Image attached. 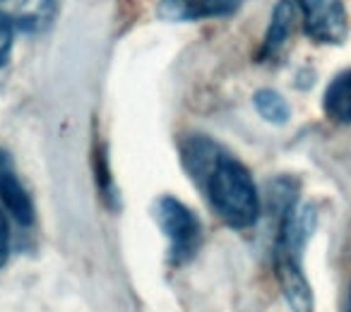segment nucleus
Listing matches in <instances>:
<instances>
[{
	"instance_id": "f257e3e1",
	"label": "nucleus",
	"mask_w": 351,
	"mask_h": 312,
	"mask_svg": "<svg viewBox=\"0 0 351 312\" xmlns=\"http://www.w3.org/2000/svg\"><path fill=\"white\" fill-rule=\"evenodd\" d=\"M212 209L231 229H250L260 216V195L253 176L241 161L221 154L205 185Z\"/></svg>"
},
{
	"instance_id": "f03ea898",
	"label": "nucleus",
	"mask_w": 351,
	"mask_h": 312,
	"mask_svg": "<svg viewBox=\"0 0 351 312\" xmlns=\"http://www.w3.org/2000/svg\"><path fill=\"white\" fill-rule=\"evenodd\" d=\"M154 219L161 233L171 243V262L183 264L197 252L200 243V221L176 197H161L154 205Z\"/></svg>"
},
{
	"instance_id": "7ed1b4c3",
	"label": "nucleus",
	"mask_w": 351,
	"mask_h": 312,
	"mask_svg": "<svg viewBox=\"0 0 351 312\" xmlns=\"http://www.w3.org/2000/svg\"><path fill=\"white\" fill-rule=\"evenodd\" d=\"M303 15L306 34L317 44H341L349 31V20L341 0H293Z\"/></svg>"
},
{
	"instance_id": "20e7f679",
	"label": "nucleus",
	"mask_w": 351,
	"mask_h": 312,
	"mask_svg": "<svg viewBox=\"0 0 351 312\" xmlns=\"http://www.w3.org/2000/svg\"><path fill=\"white\" fill-rule=\"evenodd\" d=\"M274 272L282 288V296L291 312H313V288L301 272V259L282 250H274Z\"/></svg>"
},
{
	"instance_id": "39448f33",
	"label": "nucleus",
	"mask_w": 351,
	"mask_h": 312,
	"mask_svg": "<svg viewBox=\"0 0 351 312\" xmlns=\"http://www.w3.org/2000/svg\"><path fill=\"white\" fill-rule=\"evenodd\" d=\"M241 3L243 0H161L159 15L171 22L212 20L236 12Z\"/></svg>"
},
{
	"instance_id": "423d86ee",
	"label": "nucleus",
	"mask_w": 351,
	"mask_h": 312,
	"mask_svg": "<svg viewBox=\"0 0 351 312\" xmlns=\"http://www.w3.org/2000/svg\"><path fill=\"white\" fill-rule=\"evenodd\" d=\"M0 200L22 226L34 224V205L5 154H0Z\"/></svg>"
},
{
	"instance_id": "0eeeda50",
	"label": "nucleus",
	"mask_w": 351,
	"mask_h": 312,
	"mask_svg": "<svg viewBox=\"0 0 351 312\" xmlns=\"http://www.w3.org/2000/svg\"><path fill=\"white\" fill-rule=\"evenodd\" d=\"M53 15V0H0V17H5L17 31H36Z\"/></svg>"
},
{
	"instance_id": "6e6552de",
	"label": "nucleus",
	"mask_w": 351,
	"mask_h": 312,
	"mask_svg": "<svg viewBox=\"0 0 351 312\" xmlns=\"http://www.w3.org/2000/svg\"><path fill=\"white\" fill-rule=\"evenodd\" d=\"M221 156V151L212 144L210 140H202V137H195L191 140L186 146H183V161H186V168L191 171V176L195 178L200 185H205L207 176L215 168L217 159Z\"/></svg>"
},
{
	"instance_id": "1a4fd4ad",
	"label": "nucleus",
	"mask_w": 351,
	"mask_h": 312,
	"mask_svg": "<svg viewBox=\"0 0 351 312\" xmlns=\"http://www.w3.org/2000/svg\"><path fill=\"white\" fill-rule=\"evenodd\" d=\"M293 15H296V3H291V0H282V3L277 5V10H274V15H272V25H269L267 36H265V46H263L265 58H274V55L284 49L289 34H291Z\"/></svg>"
},
{
	"instance_id": "9d476101",
	"label": "nucleus",
	"mask_w": 351,
	"mask_h": 312,
	"mask_svg": "<svg viewBox=\"0 0 351 312\" xmlns=\"http://www.w3.org/2000/svg\"><path fill=\"white\" fill-rule=\"evenodd\" d=\"M325 113L337 122H351V70L337 75L325 92Z\"/></svg>"
},
{
	"instance_id": "9b49d317",
	"label": "nucleus",
	"mask_w": 351,
	"mask_h": 312,
	"mask_svg": "<svg viewBox=\"0 0 351 312\" xmlns=\"http://www.w3.org/2000/svg\"><path fill=\"white\" fill-rule=\"evenodd\" d=\"M255 108H258V113L265 120L274 122V125H284L289 120V116H291L287 99L282 94L272 92V89H263V92L255 94Z\"/></svg>"
},
{
	"instance_id": "f8f14e48",
	"label": "nucleus",
	"mask_w": 351,
	"mask_h": 312,
	"mask_svg": "<svg viewBox=\"0 0 351 312\" xmlns=\"http://www.w3.org/2000/svg\"><path fill=\"white\" fill-rule=\"evenodd\" d=\"M15 34L17 29L5 20V17H0V68L8 65L12 53V44H15Z\"/></svg>"
},
{
	"instance_id": "ddd939ff",
	"label": "nucleus",
	"mask_w": 351,
	"mask_h": 312,
	"mask_svg": "<svg viewBox=\"0 0 351 312\" xmlns=\"http://www.w3.org/2000/svg\"><path fill=\"white\" fill-rule=\"evenodd\" d=\"M8 255H10V229H8V221L0 211V267L8 262Z\"/></svg>"
},
{
	"instance_id": "4468645a",
	"label": "nucleus",
	"mask_w": 351,
	"mask_h": 312,
	"mask_svg": "<svg viewBox=\"0 0 351 312\" xmlns=\"http://www.w3.org/2000/svg\"><path fill=\"white\" fill-rule=\"evenodd\" d=\"M346 312H351V293H349V302H346Z\"/></svg>"
}]
</instances>
